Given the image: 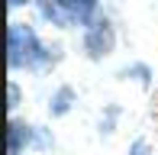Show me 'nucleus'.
I'll use <instances>...</instances> for the list:
<instances>
[{"instance_id":"nucleus-8","label":"nucleus","mask_w":158,"mask_h":155,"mask_svg":"<svg viewBox=\"0 0 158 155\" xmlns=\"http://www.w3.org/2000/svg\"><path fill=\"white\" fill-rule=\"evenodd\" d=\"M26 3V0H10V6H23Z\"/></svg>"},{"instance_id":"nucleus-6","label":"nucleus","mask_w":158,"mask_h":155,"mask_svg":"<svg viewBox=\"0 0 158 155\" xmlns=\"http://www.w3.org/2000/svg\"><path fill=\"white\" fill-rule=\"evenodd\" d=\"M129 155H148V142H145V139H135L132 149H129Z\"/></svg>"},{"instance_id":"nucleus-5","label":"nucleus","mask_w":158,"mask_h":155,"mask_svg":"<svg viewBox=\"0 0 158 155\" xmlns=\"http://www.w3.org/2000/svg\"><path fill=\"white\" fill-rule=\"evenodd\" d=\"M71 100H74V90L71 87H58L52 97V116H64L71 110Z\"/></svg>"},{"instance_id":"nucleus-2","label":"nucleus","mask_w":158,"mask_h":155,"mask_svg":"<svg viewBox=\"0 0 158 155\" xmlns=\"http://www.w3.org/2000/svg\"><path fill=\"white\" fill-rule=\"evenodd\" d=\"M42 16L52 26H90L97 13V0H35Z\"/></svg>"},{"instance_id":"nucleus-4","label":"nucleus","mask_w":158,"mask_h":155,"mask_svg":"<svg viewBox=\"0 0 158 155\" xmlns=\"http://www.w3.org/2000/svg\"><path fill=\"white\" fill-rule=\"evenodd\" d=\"M39 145V129L29 123H19V119H10V129H6V152L10 155H26L29 145Z\"/></svg>"},{"instance_id":"nucleus-3","label":"nucleus","mask_w":158,"mask_h":155,"mask_svg":"<svg viewBox=\"0 0 158 155\" xmlns=\"http://www.w3.org/2000/svg\"><path fill=\"white\" fill-rule=\"evenodd\" d=\"M113 45H116V32H113L110 19H94V23L87 26V32H84V48H87L90 58H103V55L113 52Z\"/></svg>"},{"instance_id":"nucleus-1","label":"nucleus","mask_w":158,"mask_h":155,"mask_svg":"<svg viewBox=\"0 0 158 155\" xmlns=\"http://www.w3.org/2000/svg\"><path fill=\"white\" fill-rule=\"evenodd\" d=\"M6 48H10V68H26V71H39L52 61V52L42 45L29 23H10V36H6Z\"/></svg>"},{"instance_id":"nucleus-7","label":"nucleus","mask_w":158,"mask_h":155,"mask_svg":"<svg viewBox=\"0 0 158 155\" xmlns=\"http://www.w3.org/2000/svg\"><path fill=\"white\" fill-rule=\"evenodd\" d=\"M6 107H10V110L19 107V87H16V84H10V103H6Z\"/></svg>"}]
</instances>
